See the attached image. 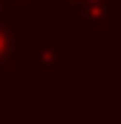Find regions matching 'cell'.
<instances>
[{"label":"cell","instance_id":"obj_4","mask_svg":"<svg viewBox=\"0 0 121 124\" xmlns=\"http://www.w3.org/2000/svg\"><path fill=\"white\" fill-rule=\"evenodd\" d=\"M0 3H3V6H12V9H23L29 0H0Z\"/></svg>","mask_w":121,"mask_h":124},{"label":"cell","instance_id":"obj_5","mask_svg":"<svg viewBox=\"0 0 121 124\" xmlns=\"http://www.w3.org/2000/svg\"><path fill=\"white\" fill-rule=\"evenodd\" d=\"M118 43H121V17H118Z\"/></svg>","mask_w":121,"mask_h":124},{"label":"cell","instance_id":"obj_3","mask_svg":"<svg viewBox=\"0 0 121 124\" xmlns=\"http://www.w3.org/2000/svg\"><path fill=\"white\" fill-rule=\"evenodd\" d=\"M17 66V9L0 12V72H12Z\"/></svg>","mask_w":121,"mask_h":124},{"label":"cell","instance_id":"obj_1","mask_svg":"<svg viewBox=\"0 0 121 124\" xmlns=\"http://www.w3.org/2000/svg\"><path fill=\"white\" fill-rule=\"evenodd\" d=\"M55 9H63V15L78 23L84 35H101L110 23L121 17V0H52Z\"/></svg>","mask_w":121,"mask_h":124},{"label":"cell","instance_id":"obj_6","mask_svg":"<svg viewBox=\"0 0 121 124\" xmlns=\"http://www.w3.org/2000/svg\"><path fill=\"white\" fill-rule=\"evenodd\" d=\"M3 9H9V6H3V3H0V12H3Z\"/></svg>","mask_w":121,"mask_h":124},{"label":"cell","instance_id":"obj_2","mask_svg":"<svg viewBox=\"0 0 121 124\" xmlns=\"http://www.w3.org/2000/svg\"><path fill=\"white\" fill-rule=\"evenodd\" d=\"M26 69L29 72H66L69 69V46L66 43L26 46Z\"/></svg>","mask_w":121,"mask_h":124}]
</instances>
